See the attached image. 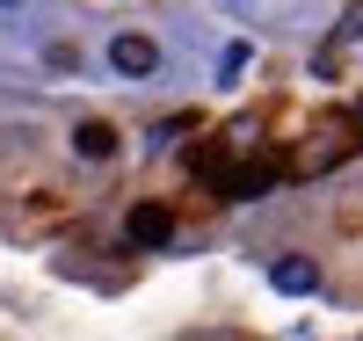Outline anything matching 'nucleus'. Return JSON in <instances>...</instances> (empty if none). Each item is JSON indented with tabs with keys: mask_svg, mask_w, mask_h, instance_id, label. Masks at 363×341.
I'll return each mask as SVG.
<instances>
[{
	"mask_svg": "<svg viewBox=\"0 0 363 341\" xmlns=\"http://www.w3.org/2000/svg\"><path fill=\"white\" fill-rule=\"evenodd\" d=\"M109 66L124 73V80H145V73H160V44L138 37V29H124V37L109 44Z\"/></svg>",
	"mask_w": 363,
	"mask_h": 341,
	"instance_id": "f257e3e1",
	"label": "nucleus"
},
{
	"mask_svg": "<svg viewBox=\"0 0 363 341\" xmlns=\"http://www.w3.org/2000/svg\"><path fill=\"white\" fill-rule=\"evenodd\" d=\"M124 240H131V247H167V240H174V211H167V203H131Z\"/></svg>",
	"mask_w": 363,
	"mask_h": 341,
	"instance_id": "f03ea898",
	"label": "nucleus"
},
{
	"mask_svg": "<svg viewBox=\"0 0 363 341\" xmlns=\"http://www.w3.org/2000/svg\"><path fill=\"white\" fill-rule=\"evenodd\" d=\"M269 284H277L284 298H306V291H320V269H313V255H284L277 269H269Z\"/></svg>",
	"mask_w": 363,
	"mask_h": 341,
	"instance_id": "7ed1b4c3",
	"label": "nucleus"
},
{
	"mask_svg": "<svg viewBox=\"0 0 363 341\" xmlns=\"http://www.w3.org/2000/svg\"><path fill=\"white\" fill-rule=\"evenodd\" d=\"M73 152H87V160H109V152H116V123H102V116H87L80 131H73Z\"/></svg>",
	"mask_w": 363,
	"mask_h": 341,
	"instance_id": "20e7f679",
	"label": "nucleus"
},
{
	"mask_svg": "<svg viewBox=\"0 0 363 341\" xmlns=\"http://www.w3.org/2000/svg\"><path fill=\"white\" fill-rule=\"evenodd\" d=\"M363 37V0H349V15H342V29H335V44H356Z\"/></svg>",
	"mask_w": 363,
	"mask_h": 341,
	"instance_id": "39448f33",
	"label": "nucleus"
},
{
	"mask_svg": "<svg viewBox=\"0 0 363 341\" xmlns=\"http://www.w3.org/2000/svg\"><path fill=\"white\" fill-rule=\"evenodd\" d=\"M240 73H247V44H233V51L218 58V80H240Z\"/></svg>",
	"mask_w": 363,
	"mask_h": 341,
	"instance_id": "423d86ee",
	"label": "nucleus"
},
{
	"mask_svg": "<svg viewBox=\"0 0 363 341\" xmlns=\"http://www.w3.org/2000/svg\"><path fill=\"white\" fill-rule=\"evenodd\" d=\"M356 131H363V102H356Z\"/></svg>",
	"mask_w": 363,
	"mask_h": 341,
	"instance_id": "0eeeda50",
	"label": "nucleus"
},
{
	"mask_svg": "<svg viewBox=\"0 0 363 341\" xmlns=\"http://www.w3.org/2000/svg\"><path fill=\"white\" fill-rule=\"evenodd\" d=\"M0 8H22V0H0Z\"/></svg>",
	"mask_w": 363,
	"mask_h": 341,
	"instance_id": "6e6552de",
	"label": "nucleus"
}]
</instances>
